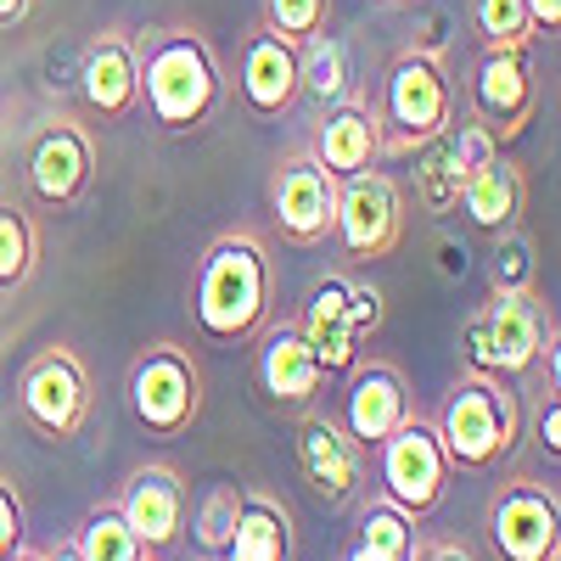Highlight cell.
Listing matches in <instances>:
<instances>
[{
	"instance_id": "1",
	"label": "cell",
	"mask_w": 561,
	"mask_h": 561,
	"mask_svg": "<svg viewBox=\"0 0 561 561\" xmlns=\"http://www.w3.org/2000/svg\"><path fill=\"white\" fill-rule=\"evenodd\" d=\"M140 102L163 129H197L219 107V62L214 51L185 34V28H158L140 39Z\"/></svg>"
},
{
	"instance_id": "2",
	"label": "cell",
	"mask_w": 561,
	"mask_h": 561,
	"mask_svg": "<svg viewBox=\"0 0 561 561\" xmlns=\"http://www.w3.org/2000/svg\"><path fill=\"white\" fill-rule=\"evenodd\" d=\"M270 309V259L259 248V237L237 230L219 237L203 259V280H197V325L219 343H237L248 332H259V320Z\"/></svg>"
},
{
	"instance_id": "3",
	"label": "cell",
	"mask_w": 561,
	"mask_h": 561,
	"mask_svg": "<svg viewBox=\"0 0 561 561\" xmlns=\"http://www.w3.org/2000/svg\"><path fill=\"white\" fill-rule=\"evenodd\" d=\"M382 129V152H415L455 124V84L433 51H404L382 73V102L370 107Z\"/></svg>"
},
{
	"instance_id": "4",
	"label": "cell",
	"mask_w": 561,
	"mask_h": 561,
	"mask_svg": "<svg viewBox=\"0 0 561 561\" xmlns=\"http://www.w3.org/2000/svg\"><path fill=\"white\" fill-rule=\"evenodd\" d=\"M545 348V309L534 293H494V304L466 325V359L478 377H523Z\"/></svg>"
},
{
	"instance_id": "5",
	"label": "cell",
	"mask_w": 561,
	"mask_h": 561,
	"mask_svg": "<svg viewBox=\"0 0 561 561\" xmlns=\"http://www.w3.org/2000/svg\"><path fill=\"white\" fill-rule=\"evenodd\" d=\"M438 444H444V455H449L455 466H466V472H483V466H494L511 444H517V404H511V393H505L494 377L460 382L455 399L444 404Z\"/></svg>"
},
{
	"instance_id": "6",
	"label": "cell",
	"mask_w": 561,
	"mask_h": 561,
	"mask_svg": "<svg viewBox=\"0 0 561 561\" xmlns=\"http://www.w3.org/2000/svg\"><path fill=\"white\" fill-rule=\"evenodd\" d=\"M332 237L343 242L348 259H382L399 248L404 237V203H399V185L377 169H359L348 180H337V219H332Z\"/></svg>"
},
{
	"instance_id": "7",
	"label": "cell",
	"mask_w": 561,
	"mask_h": 561,
	"mask_svg": "<svg viewBox=\"0 0 561 561\" xmlns=\"http://www.w3.org/2000/svg\"><path fill=\"white\" fill-rule=\"evenodd\" d=\"M382 455V483H388V500L404 511V517H427L444 494V478H449V455L438 444L433 427L421 421H404L399 433H388L377 444Z\"/></svg>"
},
{
	"instance_id": "8",
	"label": "cell",
	"mask_w": 561,
	"mask_h": 561,
	"mask_svg": "<svg viewBox=\"0 0 561 561\" xmlns=\"http://www.w3.org/2000/svg\"><path fill=\"white\" fill-rule=\"evenodd\" d=\"M270 203H275V225L287 242H304V248L325 242L332 237V219H337V174L314 152H298L275 169Z\"/></svg>"
},
{
	"instance_id": "9",
	"label": "cell",
	"mask_w": 561,
	"mask_h": 561,
	"mask_svg": "<svg viewBox=\"0 0 561 561\" xmlns=\"http://www.w3.org/2000/svg\"><path fill=\"white\" fill-rule=\"evenodd\" d=\"M129 404L152 433L174 438L185 421L197 415V365L169 343L147 348L135 365V377H129Z\"/></svg>"
},
{
	"instance_id": "10",
	"label": "cell",
	"mask_w": 561,
	"mask_h": 561,
	"mask_svg": "<svg viewBox=\"0 0 561 561\" xmlns=\"http://www.w3.org/2000/svg\"><path fill=\"white\" fill-rule=\"evenodd\" d=\"M539 107V84L528 68V51H483V62L472 68V113L494 140L523 135L528 118Z\"/></svg>"
},
{
	"instance_id": "11",
	"label": "cell",
	"mask_w": 561,
	"mask_h": 561,
	"mask_svg": "<svg viewBox=\"0 0 561 561\" xmlns=\"http://www.w3.org/2000/svg\"><path fill=\"white\" fill-rule=\"evenodd\" d=\"M23 415L34 421L39 433H51V438H73L84 427V415H90V382H84V370L68 348H51V354H39L28 365V377H23Z\"/></svg>"
},
{
	"instance_id": "12",
	"label": "cell",
	"mask_w": 561,
	"mask_h": 561,
	"mask_svg": "<svg viewBox=\"0 0 561 561\" xmlns=\"http://www.w3.org/2000/svg\"><path fill=\"white\" fill-rule=\"evenodd\" d=\"M489 528L505 561H556V494L539 483H505Z\"/></svg>"
},
{
	"instance_id": "13",
	"label": "cell",
	"mask_w": 561,
	"mask_h": 561,
	"mask_svg": "<svg viewBox=\"0 0 561 561\" xmlns=\"http://www.w3.org/2000/svg\"><path fill=\"white\" fill-rule=\"evenodd\" d=\"M242 102L253 118H280L298 102V45L270 34L264 23L242 45Z\"/></svg>"
},
{
	"instance_id": "14",
	"label": "cell",
	"mask_w": 561,
	"mask_h": 561,
	"mask_svg": "<svg viewBox=\"0 0 561 561\" xmlns=\"http://www.w3.org/2000/svg\"><path fill=\"white\" fill-rule=\"evenodd\" d=\"M90 169H96L90 140L73 124H51L28 152V192L45 208H73L84 197V185H90Z\"/></svg>"
},
{
	"instance_id": "15",
	"label": "cell",
	"mask_w": 561,
	"mask_h": 561,
	"mask_svg": "<svg viewBox=\"0 0 561 561\" xmlns=\"http://www.w3.org/2000/svg\"><path fill=\"white\" fill-rule=\"evenodd\" d=\"M343 421H348V438L359 449H377L388 433H399L410 421V399H404L399 370H388V365L359 370V377L348 382V393H343Z\"/></svg>"
},
{
	"instance_id": "16",
	"label": "cell",
	"mask_w": 561,
	"mask_h": 561,
	"mask_svg": "<svg viewBox=\"0 0 561 561\" xmlns=\"http://www.w3.org/2000/svg\"><path fill=\"white\" fill-rule=\"evenodd\" d=\"M298 332L309 337V348H314L325 377H348L354 359H359V343H365L348 325V280H337V275L320 280V287L309 293V309L298 320Z\"/></svg>"
},
{
	"instance_id": "17",
	"label": "cell",
	"mask_w": 561,
	"mask_h": 561,
	"mask_svg": "<svg viewBox=\"0 0 561 561\" xmlns=\"http://www.w3.org/2000/svg\"><path fill=\"white\" fill-rule=\"evenodd\" d=\"M118 517L135 528V539L147 550H169L180 539V523H185V489L169 466H147V472H135Z\"/></svg>"
},
{
	"instance_id": "18",
	"label": "cell",
	"mask_w": 561,
	"mask_h": 561,
	"mask_svg": "<svg viewBox=\"0 0 561 561\" xmlns=\"http://www.w3.org/2000/svg\"><path fill=\"white\" fill-rule=\"evenodd\" d=\"M314 158L332 169L337 180L359 174L382 158V129H377V113H370V102L359 96H343L332 113H325V124L314 129Z\"/></svg>"
},
{
	"instance_id": "19",
	"label": "cell",
	"mask_w": 561,
	"mask_h": 561,
	"mask_svg": "<svg viewBox=\"0 0 561 561\" xmlns=\"http://www.w3.org/2000/svg\"><path fill=\"white\" fill-rule=\"evenodd\" d=\"M79 90H84V102L96 107L102 118L135 113V102H140V62H135V45H129L124 34H102V39L84 51Z\"/></svg>"
},
{
	"instance_id": "20",
	"label": "cell",
	"mask_w": 561,
	"mask_h": 561,
	"mask_svg": "<svg viewBox=\"0 0 561 561\" xmlns=\"http://www.w3.org/2000/svg\"><path fill=\"white\" fill-rule=\"evenodd\" d=\"M460 208H466V219H472L478 230H489V237L511 230V225L523 219V208H528L523 169L505 163V158H489L483 169H472V174L460 180Z\"/></svg>"
},
{
	"instance_id": "21",
	"label": "cell",
	"mask_w": 561,
	"mask_h": 561,
	"mask_svg": "<svg viewBox=\"0 0 561 561\" xmlns=\"http://www.w3.org/2000/svg\"><path fill=\"white\" fill-rule=\"evenodd\" d=\"M298 460H304V478L314 483L320 500L343 505V500L359 489V455H354V444H348L325 415H309V421H304V433H298Z\"/></svg>"
},
{
	"instance_id": "22",
	"label": "cell",
	"mask_w": 561,
	"mask_h": 561,
	"mask_svg": "<svg viewBox=\"0 0 561 561\" xmlns=\"http://www.w3.org/2000/svg\"><path fill=\"white\" fill-rule=\"evenodd\" d=\"M259 377H264V393L275 404H309L325 382V370H320V359L298 325H275L264 343V359H259Z\"/></svg>"
},
{
	"instance_id": "23",
	"label": "cell",
	"mask_w": 561,
	"mask_h": 561,
	"mask_svg": "<svg viewBox=\"0 0 561 561\" xmlns=\"http://www.w3.org/2000/svg\"><path fill=\"white\" fill-rule=\"evenodd\" d=\"M287 550H293L287 517H280L270 500H242L237 534H230L219 561H287Z\"/></svg>"
},
{
	"instance_id": "24",
	"label": "cell",
	"mask_w": 561,
	"mask_h": 561,
	"mask_svg": "<svg viewBox=\"0 0 561 561\" xmlns=\"http://www.w3.org/2000/svg\"><path fill=\"white\" fill-rule=\"evenodd\" d=\"M298 90H309V96H320V102H343L348 96V51H343V39L309 34L298 45Z\"/></svg>"
},
{
	"instance_id": "25",
	"label": "cell",
	"mask_w": 561,
	"mask_h": 561,
	"mask_svg": "<svg viewBox=\"0 0 561 561\" xmlns=\"http://www.w3.org/2000/svg\"><path fill=\"white\" fill-rule=\"evenodd\" d=\"M415 203L427 214H455L460 208V169L449 158V135H433L427 147H415Z\"/></svg>"
},
{
	"instance_id": "26",
	"label": "cell",
	"mask_w": 561,
	"mask_h": 561,
	"mask_svg": "<svg viewBox=\"0 0 561 561\" xmlns=\"http://www.w3.org/2000/svg\"><path fill=\"white\" fill-rule=\"evenodd\" d=\"M472 28L483 34L489 51H528L539 34L528 18V0H472Z\"/></svg>"
},
{
	"instance_id": "27",
	"label": "cell",
	"mask_w": 561,
	"mask_h": 561,
	"mask_svg": "<svg viewBox=\"0 0 561 561\" xmlns=\"http://www.w3.org/2000/svg\"><path fill=\"white\" fill-rule=\"evenodd\" d=\"M73 545H79L84 561H147V545L135 539V528L118 517V511H96Z\"/></svg>"
},
{
	"instance_id": "28",
	"label": "cell",
	"mask_w": 561,
	"mask_h": 561,
	"mask_svg": "<svg viewBox=\"0 0 561 561\" xmlns=\"http://www.w3.org/2000/svg\"><path fill=\"white\" fill-rule=\"evenodd\" d=\"M34 270V225L23 208L0 203V287H23Z\"/></svg>"
},
{
	"instance_id": "29",
	"label": "cell",
	"mask_w": 561,
	"mask_h": 561,
	"mask_svg": "<svg viewBox=\"0 0 561 561\" xmlns=\"http://www.w3.org/2000/svg\"><path fill=\"white\" fill-rule=\"evenodd\" d=\"M242 489L237 483H219V489H208V500L197 505V545L208 550V556H225V545H230V534H237V517H242Z\"/></svg>"
},
{
	"instance_id": "30",
	"label": "cell",
	"mask_w": 561,
	"mask_h": 561,
	"mask_svg": "<svg viewBox=\"0 0 561 561\" xmlns=\"http://www.w3.org/2000/svg\"><path fill=\"white\" fill-rule=\"evenodd\" d=\"M489 275H494V293H534V242L523 237L517 225L500 230Z\"/></svg>"
},
{
	"instance_id": "31",
	"label": "cell",
	"mask_w": 561,
	"mask_h": 561,
	"mask_svg": "<svg viewBox=\"0 0 561 561\" xmlns=\"http://www.w3.org/2000/svg\"><path fill=\"white\" fill-rule=\"evenodd\" d=\"M325 7H332V0H264V28L304 45L309 34L325 28Z\"/></svg>"
},
{
	"instance_id": "32",
	"label": "cell",
	"mask_w": 561,
	"mask_h": 561,
	"mask_svg": "<svg viewBox=\"0 0 561 561\" xmlns=\"http://www.w3.org/2000/svg\"><path fill=\"white\" fill-rule=\"evenodd\" d=\"M444 135H449V158H455V169H460V180H466V174H472V169H483L489 158H500V140H494V135H489L483 124H460V129L449 124Z\"/></svg>"
},
{
	"instance_id": "33",
	"label": "cell",
	"mask_w": 561,
	"mask_h": 561,
	"mask_svg": "<svg viewBox=\"0 0 561 561\" xmlns=\"http://www.w3.org/2000/svg\"><path fill=\"white\" fill-rule=\"evenodd\" d=\"M348 325L359 337H370L382 325V293L377 287H348Z\"/></svg>"
},
{
	"instance_id": "34",
	"label": "cell",
	"mask_w": 561,
	"mask_h": 561,
	"mask_svg": "<svg viewBox=\"0 0 561 561\" xmlns=\"http://www.w3.org/2000/svg\"><path fill=\"white\" fill-rule=\"evenodd\" d=\"M18 539H23V505L7 483H0V561L18 556Z\"/></svg>"
},
{
	"instance_id": "35",
	"label": "cell",
	"mask_w": 561,
	"mask_h": 561,
	"mask_svg": "<svg viewBox=\"0 0 561 561\" xmlns=\"http://www.w3.org/2000/svg\"><path fill=\"white\" fill-rule=\"evenodd\" d=\"M410 561H478V556L466 550V545H415Z\"/></svg>"
},
{
	"instance_id": "36",
	"label": "cell",
	"mask_w": 561,
	"mask_h": 561,
	"mask_svg": "<svg viewBox=\"0 0 561 561\" xmlns=\"http://www.w3.org/2000/svg\"><path fill=\"white\" fill-rule=\"evenodd\" d=\"M556 433H561V404H550V410L539 415V444H545V455H550V460L561 455V438H556Z\"/></svg>"
},
{
	"instance_id": "37",
	"label": "cell",
	"mask_w": 561,
	"mask_h": 561,
	"mask_svg": "<svg viewBox=\"0 0 561 561\" xmlns=\"http://www.w3.org/2000/svg\"><path fill=\"white\" fill-rule=\"evenodd\" d=\"M528 18H534V28H561V0H528Z\"/></svg>"
},
{
	"instance_id": "38",
	"label": "cell",
	"mask_w": 561,
	"mask_h": 561,
	"mask_svg": "<svg viewBox=\"0 0 561 561\" xmlns=\"http://www.w3.org/2000/svg\"><path fill=\"white\" fill-rule=\"evenodd\" d=\"M28 12V0H0V28H7V23H18Z\"/></svg>"
},
{
	"instance_id": "39",
	"label": "cell",
	"mask_w": 561,
	"mask_h": 561,
	"mask_svg": "<svg viewBox=\"0 0 561 561\" xmlns=\"http://www.w3.org/2000/svg\"><path fill=\"white\" fill-rule=\"evenodd\" d=\"M39 561H84V556H79V545H51Z\"/></svg>"
},
{
	"instance_id": "40",
	"label": "cell",
	"mask_w": 561,
	"mask_h": 561,
	"mask_svg": "<svg viewBox=\"0 0 561 561\" xmlns=\"http://www.w3.org/2000/svg\"><path fill=\"white\" fill-rule=\"evenodd\" d=\"M348 561H388V556H377V550H365V545H354V550H348Z\"/></svg>"
},
{
	"instance_id": "41",
	"label": "cell",
	"mask_w": 561,
	"mask_h": 561,
	"mask_svg": "<svg viewBox=\"0 0 561 561\" xmlns=\"http://www.w3.org/2000/svg\"><path fill=\"white\" fill-rule=\"evenodd\" d=\"M12 561H39V556H12Z\"/></svg>"
},
{
	"instance_id": "42",
	"label": "cell",
	"mask_w": 561,
	"mask_h": 561,
	"mask_svg": "<svg viewBox=\"0 0 561 561\" xmlns=\"http://www.w3.org/2000/svg\"><path fill=\"white\" fill-rule=\"evenodd\" d=\"M208 561H219V556H208Z\"/></svg>"
}]
</instances>
